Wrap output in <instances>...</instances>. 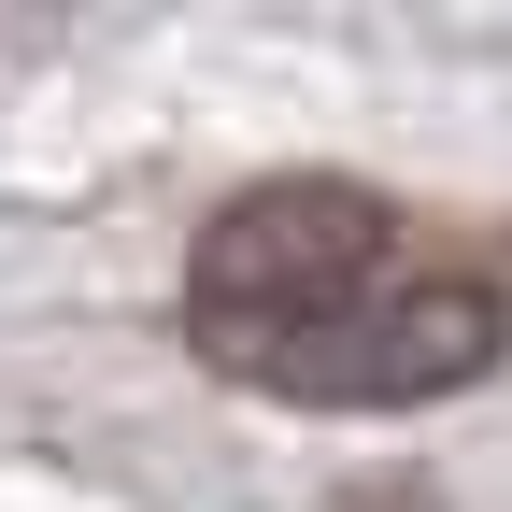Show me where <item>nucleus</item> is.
Masks as SVG:
<instances>
[{
  "instance_id": "f257e3e1",
  "label": "nucleus",
  "mask_w": 512,
  "mask_h": 512,
  "mask_svg": "<svg viewBox=\"0 0 512 512\" xmlns=\"http://www.w3.org/2000/svg\"><path fill=\"white\" fill-rule=\"evenodd\" d=\"M185 342L228 384L299 399V413H413L498 370L512 285L484 242H456L384 185L271 171L185 256Z\"/></svg>"
}]
</instances>
